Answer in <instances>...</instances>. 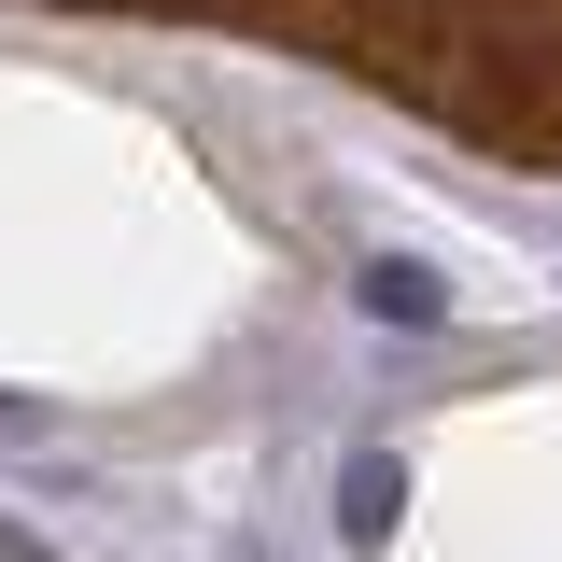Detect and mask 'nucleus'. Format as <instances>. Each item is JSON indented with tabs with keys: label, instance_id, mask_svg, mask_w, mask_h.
<instances>
[{
	"label": "nucleus",
	"instance_id": "obj_1",
	"mask_svg": "<svg viewBox=\"0 0 562 562\" xmlns=\"http://www.w3.org/2000/svg\"><path fill=\"white\" fill-rule=\"evenodd\" d=\"M436 43H450V0H366V29L338 43V70H366V85L422 99V85H436Z\"/></svg>",
	"mask_w": 562,
	"mask_h": 562
},
{
	"label": "nucleus",
	"instance_id": "obj_2",
	"mask_svg": "<svg viewBox=\"0 0 562 562\" xmlns=\"http://www.w3.org/2000/svg\"><path fill=\"white\" fill-rule=\"evenodd\" d=\"M394 506H408L394 450H351V479H338V535H351V549H380V535H394Z\"/></svg>",
	"mask_w": 562,
	"mask_h": 562
},
{
	"label": "nucleus",
	"instance_id": "obj_3",
	"mask_svg": "<svg viewBox=\"0 0 562 562\" xmlns=\"http://www.w3.org/2000/svg\"><path fill=\"white\" fill-rule=\"evenodd\" d=\"M351 295H366L380 324H436V310H450V281L422 268V254H366V281H351Z\"/></svg>",
	"mask_w": 562,
	"mask_h": 562
},
{
	"label": "nucleus",
	"instance_id": "obj_4",
	"mask_svg": "<svg viewBox=\"0 0 562 562\" xmlns=\"http://www.w3.org/2000/svg\"><path fill=\"white\" fill-rule=\"evenodd\" d=\"M225 14H239V29H281V43H324V57L366 29V0H225Z\"/></svg>",
	"mask_w": 562,
	"mask_h": 562
}]
</instances>
